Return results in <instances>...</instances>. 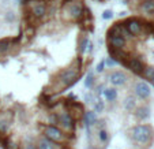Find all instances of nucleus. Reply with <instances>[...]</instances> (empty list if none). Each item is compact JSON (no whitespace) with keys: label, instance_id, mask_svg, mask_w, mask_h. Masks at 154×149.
<instances>
[{"label":"nucleus","instance_id":"obj_1","mask_svg":"<svg viewBox=\"0 0 154 149\" xmlns=\"http://www.w3.org/2000/svg\"><path fill=\"white\" fill-rule=\"evenodd\" d=\"M40 132H41L42 137H45L47 140L52 141V142H55V144H60V145H70V144L75 140V137L68 135L67 133H64L60 127L47 125V123L40 125Z\"/></svg>","mask_w":154,"mask_h":149},{"label":"nucleus","instance_id":"obj_2","mask_svg":"<svg viewBox=\"0 0 154 149\" xmlns=\"http://www.w3.org/2000/svg\"><path fill=\"white\" fill-rule=\"evenodd\" d=\"M130 138L132 140V142L137 144L138 146H150V144L153 142L154 138V130L150 125H135L132 129L130 130Z\"/></svg>","mask_w":154,"mask_h":149},{"label":"nucleus","instance_id":"obj_3","mask_svg":"<svg viewBox=\"0 0 154 149\" xmlns=\"http://www.w3.org/2000/svg\"><path fill=\"white\" fill-rule=\"evenodd\" d=\"M55 112H57V127H60L64 133H67L71 137H75L78 120L72 116V114L66 107L61 108L60 111H55Z\"/></svg>","mask_w":154,"mask_h":149},{"label":"nucleus","instance_id":"obj_4","mask_svg":"<svg viewBox=\"0 0 154 149\" xmlns=\"http://www.w3.org/2000/svg\"><path fill=\"white\" fill-rule=\"evenodd\" d=\"M15 114L11 109H0V141L2 138L10 135V132L14 127Z\"/></svg>","mask_w":154,"mask_h":149},{"label":"nucleus","instance_id":"obj_5","mask_svg":"<svg viewBox=\"0 0 154 149\" xmlns=\"http://www.w3.org/2000/svg\"><path fill=\"white\" fill-rule=\"evenodd\" d=\"M124 25V27L130 32V34L132 37H143V25H145V21L139 19V18H127L125 21L122 22Z\"/></svg>","mask_w":154,"mask_h":149},{"label":"nucleus","instance_id":"obj_6","mask_svg":"<svg viewBox=\"0 0 154 149\" xmlns=\"http://www.w3.org/2000/svg\"><path fill=\"white\" fill-rule=\"evenodd\" d=\"M122 65L125 66L128 70L132 71V73L137 74V75H140V74H142V71H143V68L146 67L145 62L140 59V56H131V58L123 60Z\"/></svg>","mask_w":154,"mask_h":149},{"label":"nucleus","instance_id":"obj_7","mask_svg":"<svg viewBox=\"0 0 154 149\" xmlns=\"http://www.w3.org/2000/svg\"><path fill=\"white\" fill-rule=\"evenodd\" d=\"M0 146H3V149H19L20 140L14 134H10L7 137L2 138L0 141Z\"/></svg>","mask_w":154,"mask_h":149},{"label":"nucleus","instance_id":"obj_8","mask_svg":"<svg viewBox=\"0 0 154 149\" xmlns=\"http://www.w3.org/2000/svg\"><path fill=\"white\" fill-rule=\"evenodd\" d=\"M134 92H135V94H137V97H139V99H142V100H146L150 97V88H149V85L143 81H139L135 84Z\"/></svg>","mask_w":154,"mask_h":149},{"label":"nucleus","instance_id":"obj_9","mask_svg":"<svg viewBox=\"0 0 154 149\" xmlns=\"http://www.w3.org/2000/svg\"><path fill=\"white\" fill-rule=\"evenodd\" d=\"M106 43L108 48H111V49H124L127 47V40L122 36H119V37H106Z\"/></svg>","mask_w":154,"mask_h":149},{"label":"nucleus","instance_id":"obj_10","mask_svg":"<svg viewBox=\"0 0 154 149\" xmlns=\"http://www.w3.org/2000/svg\"><path fill=\"white\" fill-rule=\"evenodd\" d=\"M109 81H111V84L115 85V86H122V85H124L125 82H127V75H125V73H123V71H120V70L112 71V73L109 74Z\"/></svg>","mask_w":154,"mask_h":149},{"label":"nucleus","instance_id":"obj_11","mask_svg":"<svg viewBox=\"0 0 154 149\" xmlns=\"http://www.w3.org/2000/svg\"><path fill=\"white\" fill-rule=\"evenodd\" d=\"M82 119H83V123H85V126L87 127V130H89V132H90L91 127H94V126L97 125V122H98L97 114L94 111H85Z\"/></svg>","mask_w":154,"mask_h":149},{"label":"nucleus","instance_id":"obj_12","mask_svg":"<svg viewBox=\"0 0 154 149\" xmlns=\"http://www.w3.org/2000/svg\"><path fill=\"white\" fill-rule=\"evenodd\" d=\"M134 115H135V118H137V120L145 122V120H147L149 118H150V108H149L147 105H139V107L135 108Z\"/></svg>","mask_w":154,"mask_h":149},{"label":"nucleus","instance_id":"obj_13","mask_svg":"<svg viewBox=\"0 0 154 149\" xmlns=\"http://www.w3.org/2000/svg\"><path fill=\"white\" fill-rule=\"evenodd\" d=\"M139 11L147 15H154V0H140Z\"/></svg>","mask_w":154,"mask_h":149},{"label":"nucleus","instance_id":"obj_14","mask_svg":"<svg viewBox=\"0 0 154 149\" xmlns=\"http://www.w3.org/2000/svg\"><path fill=\"white\" fill-rule=\"evenodd\" d=\"M123 107H124L125 111L134 112L135 108H137V100H135V97L134 96H127L125 100L123 101Z\"/></svg>","mask_w":154,"mask_h":149},{"label":"nucleus","instance_id":"obj_15","mask_svg":"<svg viewBox=\"0 0 154 149\" xmlns=\"http://www.w3.org/2000/svg\"><path fill=\"white\" fill-rule=\"evenodd\" d=\"M102 94H104L105 100L109 101V103H113V101L117 100V90L115 88H105Z\"/></svg>","mask_w":154,"mask_h":149},{"label":"nucleus","instance_id":"obj_16","mask_svg":"<svg viewBox=\"0 0 154 149\" xmlns=\"http://www.w3.org/2000/svg\"><path fill=\"white\" fill-rule=\"evenodd\" d=\"M19 149H37L35 140H33L32 137H27V138H25V140H20Z\"/></svg>","mask_w":154,"mask_h":149},{"label":"nucleus","instance_id":"obj_17","mask_svg":"<svg viewBox=\"0 0 154 149\" xmlns=\"http://www.w3.org/2000/svg\"><path fill=\"white\" fill-rule=\"evenodd\" d=\"M89 37L87 36H82V37H79L78 40V53H83L85 51H87V47H89Z\"/></svg>","mask_w":154,"mask_h":149},{"label":"nucleus","instance_id":"obj_18","mask_svg":"<svg viewBox=\"0 0 154 149\" xmlns=\"http://www.w3.org/2000/svg\"><path fill=\"white\" fill-rule=\"evenodd\" d=\"M140 77L145 78V79H147V81H151V79L154 78V67H151V66H146V67L143 68Z\"/></svg>","mask_w":154,"mask_h":149},{"label":"nucleus","instance_id":"obj_19","mask_svg":"<svg viewBox=\"0 0 154 149\" xmlns=\"http://www.w3.org/2000/svg\"><path fill=\"white\" fill-rule=\"evenodd\" d=\"M97 138L101 144H106L108 140H109V134H108L106 129H98L97 130Z\"/></svg>","mask_w":154,"mask_h":149},{"label":"nucleus","instance_id":"obj_20","mask_svg":"<svg viewBox=\"0 0 154 149\" xmlns=\"http://www.w3.org/2000/svg\"><path fill=\"white\" fill-rule=\"evenodd\" d=\"M93 86H94V75H93V73H89L86 79H85V88L93 89Z\"/></svg>","mask_w":154,"mask_h":149},{"label":"nucleus","instance_id":"obj_21","mask_svg":"<svg viewBox=\"0 0 154 149\" xmlns=\"http://www.w3.org/2000/svg\"><path fill=\"white\" fill-rule=\"evenodd\" d=\"M104 108H105L104 101H102L101 99H97L96 104H94V109H93V111L96 112V114H101V112L104 111Z\"/></svg>","mask_w":154,"mask_h":149},{"label":"nucleus","instance_id":"obj_22","mask_svg":"<svg viewBox=\"0 0 154 149\" xmlns=\"http://www.w3.org/2000/svg\"><path fill=\"white\" fill-rule=\"evenodd\" d=\"M97 99H98V97H96L93 93H86V94H85V101H86V103H90V104H93V105L96 104Z\"/></svg>","mask_w":154,"mask_h":149},{"label":"nucleus","instance_id":"obj_23","mask_svg":"<svg viewBox=\"0 0 154 149\" xmlns=\"http://www.w3.org/2000/svg\"><path fill=\"white\" fill-rule=\"evenodd\" d=\"M112 17H113V12H112L111 10H105V11L102 12V19H105V21L111 19Z\"/></svg>","mask_w":154,"mask_h":149},{"label":"nucleus","instance_id":"obj_24","mask_svg":"<svg viewBox=\"0 0 154 149\" xmlns=\"http://www.w3.org/2000/svg\"><path fill=\"white\" fill-rule=\"evenodd\" d=\"M104 62H105V65H106L108 67H115V66L117 65V62H115L112 58H108L106 60H104Z\"/></svg>","mask_w":154,"mask_h":149},{"label":"nucleus","instance_id":"obj_25","mask_svg":"<svg viewBox=\"0 0 154 149\" xmlns=\"http://www.w3.org/2000/svg\"><path fill=\"white\" fill-rule=\"evenodd\" d=\"M104 70H105V62L102 60V62H100L98 65H97V71H98V73H102Z\"/></svg>","mask_w":154,"mask_h":149},{"label":"nucleus","instance_id":"obj_26","mask_svg":"<svg viewBox=\"0 0 154 149\" xmlns=\"http://www.w3.org/2000/svg\"><path fill=\"white\" fill-rule=\"evenodd\" d=\"M89 149H98V148H96V146H90Z\"/></svg>","mask_w":154,"mask_h":149},{"label":"nucleus","instance_id":"obj_27","mask_svg":"<svg viewBox=\"0 0 154 149\" xmlns=\"http://www.w3.org/2000/svg\"><path fill=\"white\" fill-rule=\"evenodd\" d=\"M150 82H151V84H153V86H154V78H153V79H151V81H150Z\"/></svg>","mask_w":154,"mask_h":149},{"label":"nucleus","instance_id":"obj_28","mask_svg":"<svg viewBox=\"0 0 154 149\" xmlns=\"http://www.w3.org/2000/svg\"><path fill=\"white\" fill-rule=\"evenodd\" d=\"M0 104H2V103H0Z\"/></svg>","mask_w":154,"mask_h":149}]
</instances>
